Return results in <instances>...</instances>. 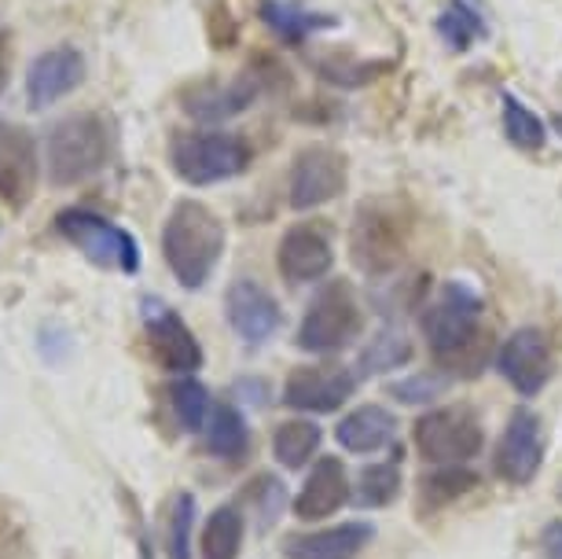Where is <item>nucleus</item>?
Segmentation results:
<instances>
[{
    "label": "nucleus",
    "mask_w": 562,
    "mask_h": 559,
    "mask_svg": "<svg viewBox=\"0 0 562 559\" xmlns=\"http://www.w3.org/2000/svg\"><path fill=\"white\" fill-rule=\"evenodd\" d=\"M228 232L214 210L199 199H180L169 210L162 225V258L173 280L184 291L206 288V280L214 277L221 258H225Z\"/></svg>",
    "instance_id": "1"
},
{
    "label": "nucleus",
    "mask_w": 562,
    "mask_h": 559,
    "mask_svg": "<svg viewBox=\"0 0 562 559\" xmlns=\"http://www.w3.org/2000/svg\"><path fill=\"white\" fill-rule=\"evenodd\" d=\"M111 163V122L97 111L67 114L48 130L45 170L56 188L85 185Z\"/></svg>",
    "instance_id": "2"
},
{
    "label": "nucleus",
    "mask_w": 562,
    "mask_h": 559,
    "mask_svg": "<svg viewBox=\"0 0 562 559\" xmlns=\"http://www.w3.org/2000/svg\"><path fill=\"white\" fill-rule=\"evenodd\" d=\"M250 144L239 133L225 130H199V133H177L169 144V166L184 185L210 188L236 181L250 166Z\"/></svg>",
    "instance_id": "3"
},
{
    "label": "nucleus",
    "mask_w": 562,
    "mask_h": 559,
    "mask_svg": "<svg viewBox=\"0 0 562 559\" xmlns=\"http://www.w3.org/2000/svg\"><path fill=\"white\" fill-rule=\"evenodd\" d=\"M423 335L441 365H460L463 354L482 346V294L463 280H449L423 313Z\"/></svg>",
    "instance_id": "4"
},
{
    "label": "nucleus",
    "mask_w": 562,
    "mask_h": 559,
    "mask_svg": "<svg viewBox=\"0 0 562 559\" xmlns=\"http://www.w3.org/2000/svg\"><path fill=\"white\" fill-rule=\"evenodd\" d=\"M360 332H364V310L357 302V291L346 280H331L313 294L294 343L305 354H338L360 339Z\"/></svg>",
    "instance_id": "5"
},
{
    "label": "nucleus",
    "mask_w": 562,
    "mask_h": 559,
    "mask_svg": "<svg viewBox=\"0 0 562 559\" xmlns=\"http://www.w3.org/2000/svg\"><path fill=\"white\" fill-rule=\"evenodd\" d=\"M56 232L70 247H78L92 266L136 277L140 272V244L114 221L92 214V210L67 206L56 214Z\"/></svg>",
    "instance_id": "6"
},
{
    "label": "nucleus",
    "mask_w": 562,
    "mask_h": 559,
    "mask_svg": "<svg viewBox=\"0 0 562 559\" xmlns=\"http://www.w3.org/2000/svg\"><path fill=\"white\" fill-rule=\"evenodd\" d=\"M349 247H353V261L368 277L394 272L408 247V221L401 217V206L386 203V199L360 206L353 217Z\"/></svg>",
    "instance_id": "7"
},
{
    "label": "nucleus",
    "mask_w": 562,
    "mask_h": 559,
    "mask_svg": "<svg viewBox=\"0 0 562 559\" xmlns=\"http://www.w3.org/2000/svg\"><path fill=\"white\" fill-rule=\"evenodd\" d=\"M416 446L430 463H467L485 446L482 420L471 405H441L419 416Z\"/></svg>",
    "instance_id": "8"
},
{
    "label": "nucleus",
    "mask_w": 562,
    "mask_h": 559,
    "mask_svg": "<svg viewBox=\"0 0 562 559\" xmlns=\"http://www.w3.org/2000/svg\"><path fill=\"white\" fill-rule=\"evenodd\" d=\"M140 321L147 346H151L155 361L166 368L169 376H195L203 368V346H199L195 332L184 324L173 305H166L162 299H147L140 302Z\"/></svg>",
    "instance_id": "9"
},
{
    "label": "nucleus",
    "mask_w": 562,
    "mask_h": 559,
    "mask_svg": "<svg viewBox=\"0 0 562 559\" xmlns=\"http://www.w3.org/2000/svg\"><path fill=\"white\" fill-rule=\"evenodd\" d=\"M346 181H349L346 155L335 152L331 144H310V147H302L291 166L288 203L291 210L327 206L331 199L346 192Z\"/></svg>",
    "instance_id": "10"
},
{
    "label": "nucleus",
    "mask_w": 562,
    "mask_h": 559,
    "mask_svg": "<svg viewBox=\"0 0 562 559\" xmlns=\"http://www.w3.org/2000/svg\"><path fill=\"white\" fill-rule=\"evenodd\" d=\"M41 181V155L34 133L15 122H0V203L15 214L34 203Z\"/></svg>",
    "instance_id": "11"
},
{
    "label": "nucleus",
    "mask_w": 562,
    "mask_h": 559,
    "mask_svg": "<svg viewBox=\"0 0 562 559\" xmlns=\"http://www.w3.org/2000/svg\"><path fill=\"white\" fill-rule=\"evenodd\" d=\"M540 463H544V427H540V416L529 413V409H515L501 441H496L493 471L501 474L507 487H526V482L537 479Z\"/></svg>",
    "instance_id": "12"
},
{
    "label": "nucleus",
    "mask_w": 562,
    "mask_h": 559,
    "mask_svg": "<svg viewBox=\"0 0 562 559\" xmlns=\"http://www.w3.org/2000/svg\"><path fill=\"white\" fill-rule=\"evenodd\" d=\"M357 390V376L342 365H302L283 383V402L299 413H335Z\"/></svg>",
    "instance_id": "13"
},
{
    "label": "nucleus",
    "mask_w": 562,
    "mask_h": 559,
    "mask_svg": "<svg viewBox=\"0 0 562 559\" xmlns=\"http://www.w3.org/2000/svg\"><path fill=\"white\" fill-rule=\"evenodd\" d=\"M265 78H269V74L247 70L243 78L228 81V86H221V81H199V86L180 92V108H184L188 119H195V122H210V125L228 122L261 97Z\"/></svg>",
    "instance_id": "14"
},
{
    "label": "nucleus",
    "mask_w": 562,
    "mask_h": 559,
    "mask_svg": "<svg viewBox=\"0 0 562 559\" xmlns=\"http://www.w3.org/2000/svg\"><path fill=\"white\" fill-rule=\"evenodd\" d=\"M496 368L522 398H537L551 379V346L540 328H518L496 354Z\"/></svg>",
    "instance_id": "15"
},
{
    "label": "nucleus",
    "mask_w": 562,
    "mask_h": 559,
    "mask_svg": "<svg viewBox=\"0 0 562 559\" xmlns=\"http://www.w3.org/2000/svg\"><path fill=\"white\" fill-rule=\"evenodd\" d=\"M335 266L331 236L321 225H294L283 232L276 247V269L288 283H313L324 280Z\"/></svg>",
    "instance_id": "16"
},
{
    "label": "nucleus",
    "mask_w": 562,
    "mask_h": 559,
    "mask_svg": "<svg viewBox=\"0 0 562 559\" xmlns=\"http://www.w3.org/2000/svg\"><path fill=\"white\" fill-rule=\"evenodd\" d=\"M225 316L232 324V332L239 335L243 343L258 346L265 339H272L283 324L280 302L272 299L269 288H261L258 280H236L225 294Z\"/></svg>",
    "instance_id": "17"
},
{
    "label": "nucleus",
    "mask_w": 562,
    "mask_h": 559,
    "mask_svg": "<svg viewBox=\"0 0 562 559\" xmlns=\"http://www.w3.org/2000/svg\"><path fill=\"white\" fill-rule=\"evenodd\" d=\"M81 81H85L81 52L70 45L48 48V52H41L26 70V103L34 111H45L52 103H59L63 97H70Z\"/></svg>",
    "instance_id": "18"
},
{
    "label": "nucleus",
    "mask_w": 562,
    "mask_h": 559,
    "mask_svg": "<svg viewBox=\"0 0 562 559\" xmlns=\"http://www.w3.org/2000/svg\"><path fill=\"white\" fill-rule=\"evenodd\" d=\"M349 501V479L338 457H321L313 463L310 479L294 497V515L302 523H321L327 515H335Z\"/></svg>",
    "instance_id": "19"
},
{
    "label": "nucleus",
    "mask_w": 562,
    "mask_h": 559,
    "mask_svg": "<svg viewBox=\"0 0 562 559\" xmlns=\"http://www.w3.org/2000/svg\"><path fill=\"white\" fill-rule=\"evenodd\" d=\"M371 537H375V530L368 523H342L316 534H294L288 537L283 552H288V559H357L364 552V545H371Z\"/></svg>",
    "instance_id": "20"
},
{
    "label": "nucleus",
    "mask_w": 562,
    "mask_h": 559,
    "mask_svg": "<svg viewBox=\"0 0 562 559\" xmlns=\"http://www.w3.org/2000/svg\"><path fill=\"white\" fill-rule=\"evenodd\" d=\"M397 435V420L383 405H360L335 427L338 446L346 452H379Z\"/></svg>",
    "instance_id": "21"
},
{
    "label": "nucleus",
    "mask_w": 562,
    "mask_h": 559,
    "mask_svg": "<svg viewBox=\"0 0 562 559\" xmlns=\"http://www.w3.org/2000/svg\"><path fill=\"white\" fill-rule=\"evenodd\" d=\"M203 435H206V452H210V457H217V460L239 463L250 452L247 416H243L232 402L214 405V413H210Z\"/></svg>",
    "instance_id": "22"
},
{
    "label": "nucleus",
    "mask_w": 562,
    "mask_h": 559,
    "mask_svg": "<svg viewBox=\"0 0 562 559\" xmlns=\"http://www.w3.org/2000/svg\"><path fill=\"white\" fill-rule=\"evenodd\" d=\"M258 15H261V23L283 41V45H302V41L310 34H316V30L335 26V19L313 15V12H305V8L291 4V0H261Z\"/></svg>",
    "instance_id": "23"
},
{
    "label": "nucleus",
    "mask_w": 562,
    "mask_h": 559,
    "mask_svg": "<svg viewBox=\"0 0 562 559\" xmlns=\"http://www.w3.org/2000/svg\"><path fill=\"white\" fill-rule=\"evenodd\" d=\"M243 537H247V519H243V512L236 508V504H221L203 526L199 556L203 559H239Z\"/></svg>",
    "instance_id": "24"
},
{
    "label": "nucleus",
    "mask_w": 562,
    "mask_h": 559,
    "mask_svg": "<svg viewBox=\"0 0 562 559\" xmlns=\"http://www.w3.org/2000/svg\"><path fill=\"white\" fill-rule=\"evenodd\" d=\"M321 441H324V431L316 427L313 420H283V424L272 431V457L280 468L299 471L313 460Z\"/></svg>",
    "instance_id": "25"
},
{
    "label": "nucleus",
    "mask_w": 562,
    "mask_h": 559,
    "mask_svg": "<svg viewBox=\"0 0 562 559\" xmlns=\"http://www.w3.org/2000/svg\"><path fill=\"white\" fill-rule=\"evenodd\" d=\"M169 409H173V420L180 431H188V435H199V431H206V420H210V390L199 383L195 376H177L173 383H169Z\"/></svg>",
    "instance_id": "26"
},
{
    "label": "nucleus",
    "mask_w": 562,
    "mask_h": 559,
    "mask_svg": "<svg viewBox=\"0 0 562 559\" xmlns=\"http://www.w3.org/2000/svg\"><path fill=\"white\" fill-rule=\"evenodd\" d=\"M412 361V343L405 328L397 324H386L368 339V346L360 350V372L364 376H379V372H394V368Z\"/></svg>",
    "instance_id": "27"
},
{
    "label": "nucleus",
    "mask_w": 562,
    "mask_h": 559,
    "mask_svg": "<svg viewBox=\"0 0 562 559\" xmlns=\"http://www.w3.org/2000/svg\"><path fill=\"white\" fill-rule=\"evenodd\" d=\"M397 493H401V463L397 460L371 463V468L360 471V479H357L360 508H386V504L397 501Z\"/></svg>",
    "instance_id": "28"
},
{
    "label": "nucleus",
    "mask_w": 562,
    "mask_h": 559,
    "mask_svg": "<svg viewBox=\"0 0 562 559\" xmlns=\"http://www.w3.org/2000/svg\"><path fill=\"white\" fill-rule=\"evenodd\" d=\"M504 133H507V141L515 147H522V152H540L548 141V125L540 122L522 100L512 97V92L504 97Z\"/></svg>",
    "instance_id": "29"
},
{
    "label": "nucleus",
    "mask_w": 562,
    "mask_h": 559,
    "mask_svg": "<svg viewBox=\"0 0 562 559\" xmlns=\"http://www.w3.org/2000/svg\"><path fill=\"white\" fill-rule=\"evenodd\" d=\"M192 530H195V497L192 493H173L166 515V556L192 559Z\"/></svg>",
    "instance_id": "30"
},
{
    "label": "nucleus",
    "mask_w": 562,
    "mask_h": 559,
    "mask_svg": "<svg viewBox=\"0 0 562 559\" xmlns=\"http://www.w3.org/2000/svg\"><path fill=\"white\" fill-rule=\"evenodd\" d=\"M479 487V474L467 471L463 463H438V471H430L423 479V501L430 504H449L463 493H471Z\"/></svg>",
    "instance_id": "31"
},
{
    "label": "nucleus",
    "mask_w": 562,
    "mask_h": 559,
    "mask_svg": "<svg viewBox=\"0 0 562 559\" xmlns=\"http://www.w3.org/2000/svg\"><path fill=\"white\" fill-rule=\"evenodd\" d=\"M438 30H441V37L449 41L452 48H471V41H479L485 37V23H482V15L474 12L467 0H452L449 8L441 12L438 19Z\"/></svg>",
    "instance_id": "32"
},
{
    "label": "nucleus",
    "mask_w": 562,
    "mask_h": 559,
    "mask_svg": "<svg viewBox=\"0 0 562 559\" xmlns=\"http://www.w3.org/2000/svg\"><path fill=\"white\" fill-rule=\"evenodd\" d=\"M324 81L331 86H342V89H357L364 81L379 78V70H390V63H342V59H321L316 63Z\"/></svg>",
    "instance_id": "33"
},
{
    "label": "nucleus",
    "mask_w": 562,
    "mask_h": 559,
    "mask_svg": "<svg viewBox=\"0 0 562 559\" xmlns=\"http://www.w3.org/2000/svg\"><path fill=\"white\" fill-rule=\"evenodd\" d=\"M449 383H452V376L434 368V372H419V376L394 383V398H397V402H405V405H423V402H430V398L445 394Z\"/></svg>",
    "instance_id": "34"
},
{
    "label": "nucleus",
    "mask_w": 562,
    "mask_h": 559,
    "mask_svg": "<svg viewBox=\"0 0 562 559\" xmlns=\"http://www.w3.org/2000/svg\"><path fill=\"white\" fill-rule=\"evenodd\" d=\"M247 501L254 504V512L261 515V526H272V519L283 508V501H288V493H283V487L272 479V474H258L247 490Z\"/></svg>",
    "instance_id": "35"
},
{
    "label": "nucleus",
    "mask_w": 562,
    "mask_h": 559,
    "mask_svg": "<svg viewBox=\"0 0 562 559\" xmlns=\"http://www.w3.org/2000/svg\"><path fill=\"white\" fill-rule=\"evenodd\" d=\"M544 559H562V519L559 523H548L544 526Z\"/></svg>",
    "instance_id": "36"
},
{
    "label": "nucleus",
    "mask_w": 562,
    "mask_h": 559,
    "mask_svg": "<svg viewBox=\"0 0 562 559\" xmlns=\"http://www.w3.org/2000/svg\"><path fill=\"white\" fill-rule=\"evenodd\" d=\"M8 78H12V37L0 34V92L8 89Z\"/></svg>",
    "instance_id": "37"
}]
</instances>
